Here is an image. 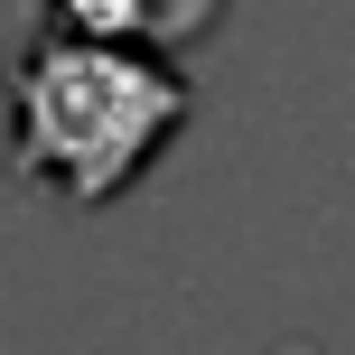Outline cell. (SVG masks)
<instances>
[{
	"mask_svg": "<svg viewBox=\"0 0 355 355\" xmlns=\"http://www.w3.org/2000/svg\"><path fill=\"white\" fill-rule=\"evenodd\" d=\"M178 131H187L178 47L94 37V28L47 19L10 66V168L66 206H112Z\"/></svg>",
	"mask_w": 355,
	"mask_h": 355,
	"instance_id": "6da1fadb",
	"label": "cell"
},
{
	"mask_svg": "<svg viewBox=\"0 0 355 355\" xmlns=\"http://www.w3.org/2000/svg\"><path fill=\"white\" fill-rule=\"evenodd\" d=\"M47 19L94 37H141V47H196L225 19V0H47Z\"/></svg>",
	"mask_w": 355,
	"mask_h": 355,
	"instance_id": "7a4b0ae2",
	"label": "cell"
}]
</instances>
